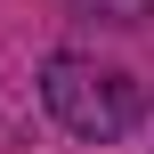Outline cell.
Segmentation results:
<instances>
[{"instance_id": "2", "label": "cell", "mask_w": 154, "mask_h": 154, "mask_svg": "<svg viewBox=\"0 0 154 154\" xmlns=\"http://www.w3.org/2000/svg\"><path fill=\"white\" fill-rule=\"evenodd\" d=\"M73 8H89V16H114V24H138V16H146V0H73Z\"/></svg>"}, {"instance_id": "1", "label": "cell", "mask_w": 154, "mask_h": 154, "mask_svg": "<svg viewBox=\"0 0 154 154\" xmlns=\"http://www.w3.org/2000/svg\"><path fill=\"white\" fill-rule=\"evenodd\" d=\"M41 106L73 130V138H122L130 122H138V81L130 73H114V65H97V57H49L41 65Z\"/></svg>"}]
</instances>
